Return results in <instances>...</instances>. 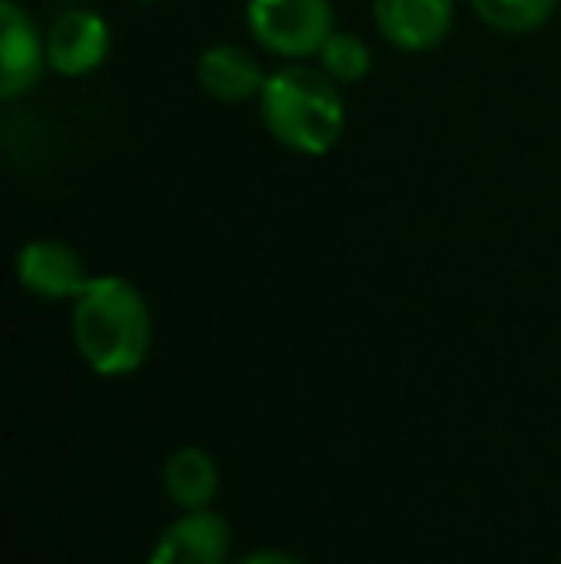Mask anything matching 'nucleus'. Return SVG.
<instances>
[{
  "label": "nucleus",
  "mask_w": 561,
  "mask_h": 564,
  "mask_svg": "<svg viewBox=\"0 0 561 564\" xmlns=\"http://www.w3.org/2000/svg\"><path fill=\"white\" fill-rule=\"evenodd\" d=\"M15 276L20 284L39 300H77L85 284L93 281L85 273V261L74 246L58 242V238H35L20 250L15 258Z\"/></svg>",
  "instance_id": "nucleus-5"
},
{
  "label": "nucleus",
  "mask_w": 561,
  "mask_h": 564,
  "mask_svg": "<svg viewBox=\"0 0 561 564\" xmlns=\"http://www.w3.org/2000/svg\"><path fill=\"white\" fill-rule=\"evenodd\" d=\"M154 323L142 292L123 276H93L74 300V341L100 377H128L150 354Z\"/></svg>",
  "instance_id": "nucleus-1"
},
{
  "label": "nucleus",
  "mask_w": 561,
  "mask_h": 564,
  "mask_svg": "<svg viewBox=\"0 0 561 564\" xmlns=\"http://www.w3.org/2000/svg\"><path fill=\"white\" fill-rule=\"evenodd\" d=\"M369 66H374V54H369L366 39L354 35V31H335L320 51V69L338 85L362 82L369 74Z\"/></svg>",
  "instance_id": "nucleus-12"
},
{
  "label": "nucleus",
  "mask_w": 561,
  "mask_h": 564,
  "mask_svg": "<svg viewBox=\"0 0 561 564\" xmlns=\"http://www.w3.org/2000/svg\"><path fill=\"white\" fill-rule=\"evenodd\" d=\"M112 51L108 23L89 8H69L46 31V66L62 77H85L105 66Z\"/></svg>",
  "instance_id": "nucleus-4"
},
{
  "label": "nucleus",
  "mask_w": 561,
  "mask_h": 564,
  "mask_svg": "<svg viewBox=\"0 0 561 564\" xmlns=\"http://www.w3.org/2000/svg\"><path fill=\"white\" fill-rule=\"evenodd\" d=\"M235 564H304L300 557H292V553H281V550H258V553H247L242 561Z\"/></svg>",
  "instance_id": "nucleus-13"
},
{
  "label": "nucleus",
  "mask_w": 561,
  "mask_h": 564,
  "mask_svg": "<svg viewBox=\"0 0 561 564\" xmlns=\"http://www.w3.org/2000/svg\"><path fill=\"white\" fill-rule=\"evenodd\" d=\"M231 557V527L216 511H185L162 530L147 564H227Z\"/></svg>",
  "instance_id": "nucleus-7"
},
{
  "label": "nucleus",
  "mask_w": 561,
  "mask_h": 564,
  "mask_svg": "<svg viewBox=\"0 0 561 564\" xmlns=\"http://www.w3.org/2000/svg\"><path fill=\"white\" fill-rule=\"evenodd\" d=\"M247 28L278 58H312L335 35L331 0H250Z\"/></svg>",
  "instance_id": "nucleus-3"
},
{
  "label": "nucleus",
  "mask_w": 561,
  "mask_h": 564,
  "mask_svg": "<svg viewBox=\"0 0 561 564\" xmlns=\"http://www.w3.org/2000/svg\"><path fill=\"white\" fill-rule=\"evenodd\" d=\"M46 66V35L15 0H0V97L15 100Z\"/></svg>",
  "instance_id": "nucleus-6"
},
{
  "label": "nucleus",
  "mask_w": 561,
  "mask_h": 564,
  "mask_svg": "<svg viewBox=\"0 0 561 564\" xmlns=\"http://www.w3.org/2000/svg\"><path fill=\"white\" fill-rule=\"evenodd\" d=\"M162 484L181 511H204L219 491V465L201 446H181L165 457Z\"/></svg>",
  "instance_id": "nucleus-10"
},
{
  "label": "nucleus",
  "mask_w": 561,
  "mask_h": 564,
  "mask_svg": "<svg viewBox=\"0 0 561 564\" xmlns=\"http://www.w3.org/2000/svg\"><path fill=\"white\" fill-rule=\"evenodd\" d=\"M262 123L284 150L304 158H320L343 139L346 105L338 97V82L312 66H281L266 77L258 97Z\"/></svg>",
  "instance_id": "nucleus-2"
},
{
  "label": "nucleus",
  "mask_w": 561,
  "mask_h": 564,
  "mask_svg": "<svg viewBox=\"0 0 561 564\" xmlns=\"http://www.w3.org/2000/svg\"><path fill=\"white\" fill-rule=\"evenodd\" d=\"M196 77H201V89L219 105H247V100L262 97L270 74L250 51H242L235 43H219L201 54Z\"/></svg>",
  "instance_id": "nucleus-9"
},
{
  "label": "nucleus",
  "mask_w": 561,
  "mask_h": 564,
  "mask_svg": "<svg viewBox=\"0 0 561 564\" xmlns=\"http://www.w3.org/2000/svg\"><path fill=\"white\" fill-rule=\"evenodd\" d=\"M561 0H470V8L500 35H527L539 31L554 15Z\"/></svg>",
  "instance_id": "nucleus-11"
},
{
  "label": "nucleus",
  "mask_w": 561,
  "mask_h": 564,
  "mask_svg": "<svg viewBox=\"0 0 561 564\" xmlns=\"http://www.w3.org/2000/svg\"><path fill=\"white\" fill-rule=\"evenodd\" d=\"M374 23L400 51H431L454 28V0H374Z\"/></svg>",
  "instance_id": "nucleus-8"
}]
</instances>
